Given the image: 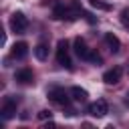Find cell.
Here are the masks:
<instances>
[{
  "label": "cell",
  "instance_id": "5b68a950",
  "mask_svg": "<svg viewBox=\"0 0 129 129\" xmlns=\"http://www.w3.org/2000/svg\"><path fill=\"white\" fill-rule=\"evenodd\" d=\"M121 75H123V69H121V67H113V69H109V71L103 75V81H105L107 85H115V83L121 81Z\"/></svg>",
  "mask_w": 129,
  "mask_h": 129
},
{
  "label": "cell",
  "instance_id": "8992f818",
  "mask_svg": "<svg viewBox=\"0 0 129 129\" xmlns=\"http://www.w3.org/2000/svg\"><path fill=\"white\" fill-rule=\"evenodd\" d=\"M14 115H16V99L6 97L4 103H2V117H4V119H10V117H14Z\"/></svg>",
  "mask_w": 129,
  "mask_h": 129
},
{
  "label": "cell",
  "instance_id": "2e32d148",
  "mask_svg": "<svg viewBox=\"0 0 129 129\" xmlns=\"http://www.w3.org/2000/svg\"><path fill=\"white\" fill-rule=\"evenodd\" d=\"M89 60H91V62H101V54H99V52H95V50H91Z\"/></svg>",
  "mask_w": 129,
  "mask_h": 129
},
{
  "label": "cell",
  "instance_id": "3957f363",
  "mask_svg": "<svg viewBox=\"0 0 129 129\" xmlns=\"http://www.w3.org/2000/svg\"><path fill=\"white\" fill-rule=\"evenodd\" d=\"M10 28H12V32H16V34L26 32V28H28V18H26L22 12H14V14L10 16Z\"/></svg>",
  "mask_w": 129,
  "mask_h": 129
},
{
  "label": "cell",
  "instance_id": "6da1fadb",
  "mask_svg": "<svg viewBox=\"0 0 129 129\" xmlns=\"http://www.w3.org/2000/svg\"><path fill=\"white\" fill-rule=\"evenodd\" d=\"M56 62L64 69H73V60L69 56V42L64 38L58 40V44H56Z\"/></svg>",
  "mask_w": 129,
  "mask_h": 129
},
{
  "label": "cell",
  "instance_id": "7a4b0ae2",
  "mask_svg": "<svg viewBox=\"0 0 129 129\" xmlns=\"http://www.w3.org/2000/svg\"><path fill=\"white\" fill-rule=\"evenodd\" d=\"M48 99H50L54 105H58V107H69V103H71L69 93H67L64 89H60V87H52V89L48 91Z\"/></svg>",
  "mask_w": 129,
  "mask_h": 129
},
{
  "label": "cell",
  "instance_id": "4fadbf2b",
  "mask_svg": "<svg viewBox=\"0 0 129 129\" xmlns=\"http://www.w3.org/2000/svg\"><path fill=\"white\" fill-rule=\"evenodd\" d=\"M91 6H93V8H99V10H109V8H111L109 4H105V2H99V0H91Z\"/></svg>",
  "mask_w": 129,
  "mask_h": 129
},
{
  "label": "cell",
  "instance_id": "5bb4252c",
  "mask_svg": "<svg viewBox=\"0 0 129 129\" xmlns=\"http://www.w3.org/2000/svg\"><path fill=\"white\" fill-rule=\"evenodd\" d=\"M38 119H40V121H46V119H52V113H50L48 109H42V111L38 113Z\"/></svg>",
  "mask_w": 129,
  "mask_h": 129
},
{
  "label": "cell",
  "instance_id": "30bf717a",
  "mask_svg": "<svg viewBox=\"0 0 129 129\" xmlns=\"http://www.w3.org/2000/svg\"><path fill=\"white\" fill-rule=\"evenodd\" d=\"M105 42H107V46H109L111 52H117V50L121 48V42H119V38H117L113 32H107V34H105Z\"/></svg>",
  "mask_w": 129,
  "mask_h": 129
},
{
  "label": "cell",
  "instance_id": "e0dca14e",
  "mask_svg": "<svg viewBox=\"0 0 129 129\" xmlns=\"http://www.w3.org/2000/svg\"><path fill=\"white\" fill-rule=\"evenodd\" d=\"M127 97H129V91H127Z\"/></svg>",
  "mask_w": 129,
  "mask_h": 129
},
{
  "label": "cell",
  "instance_id": "52a82bcc",
  "mask_svg": "<svg viewBox=\"0 0 129 129\" xmlns=\"http://www.w3.org/2000/svg\"><path fill=\"white\" fill-rule=\"evenodd\" d=\"M75 52H77V56L79 58H83V60H89V54H91V48L85 44V40L79 36V38H75Z\"/></svg>",
  "mask_w": 129,
  "mask_h": 129
},
{
  "label": "cell",
  "instance_id": "ba28073f",
  "mask_svg": "<svg viewBox=\"0 0 129 129\" xmlns=\"http://www.w3.org/2000/svg\"><path fill=\"white\" fill-rule=\"evenodd\" d=\"M10 54L14 56V58H24L26 54H28V44L26 42H14L12 44V50H10Z\"/></svg>",
  "mask_w": 129,
  "mask_h": 129
},
{
  "label": "cell",
  "instance_id": "277c9868",
  "mask_svg": "<svg viewBox=\"0 0 129 129\" xmlns=\"http://www.w3.org/2000/svg\"><path fill=\"white\" fill-rule=\"evenodd\" d=\"M107 111H109V107H107V101H105V99H97L95 103L89 105V113H91L93 117H105Z\"/></svg>",
  "mask_w": 129,
  "mask_h": 129
},
{
  "label": "cell",
  "instance_id": "9a60e30c",
  "mask_svg": "<svg viewBox=\"0 0 129 129\" xmlns=\"http://www.w3.org/2000/svg\"><path fill=\"white\" fill-rule=\"evenodd\" d=\"M121 24H129V8H123L121 10Z\"/></svg>",
  "mask_w": 129,
  "mask_h": 129
},
{
  "label": "cell",
  "instance_id": "7c38bea8",
  "mask_svg": "<svg viewBox=\"0 0 129 129\" xmlns=\"http://www.w3.org/2000/svg\"><path fill=\"white\" fill-rule=\"evenodd\" d=\"M71 95H73V99L79 101V103H83V101L87 99V91L81 89V87H73V89H71Z\"/></svg>",
  "mask_w": 129,
  "mask_h": 129
},
{
  "label": "cell",
  "instance_id": "8fae6325",
  "mask_svg": "<svg viewBox=\"0 0 129 129\" xmlns=\"http://www.w3.org/2000/svg\"><path fill=\"white\" fill-rule=\"evenodd\" d=\"M34 56H36L38 60H46V58H48V44L38 42V44L34 46Z\"/></svg>",
  "mask_w": 129,
  "mask_h": 129
},
{
  "label": "cell",
  "instance_id": "9c48e42d",
  "mask_svg": "<svg viewBox=\"0 0 129 129\" xmlns=\"http://www.w3.org/2000/svg\"><path fill=\"white\" fill-rule=\"evenodd\" d=\"M14 79H16L20 85H30V83L34 81V75H32L30 69H20V71L14 75Z\"/></svg>",
  "mask_w": 129,
  "mask_h": 129
}]
</instances>
